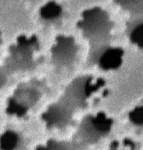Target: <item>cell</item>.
Returning <instances> with one entry per match:
<instances>
[{"label":"cell","mask_w":143,"mask_h":150,"mask_svg":"<svg viewBox=\"0 0 143 150\" xmlns=\"http://www.w3.org/2000/svg\"><path fill=\"white\" fill-rule=\"evenodd\" d=\"M38 47V42L35 37H32L30 39H27L25 37H20L18 39V43L16 46L12 49V54L16 62L22 64V67H29L32 57L33 50Z\"/></svg>","instance_id":"obj_1"},{"label":"cell","mask_w":143,"mask_h":150,"mask_svg":"<svg viewBox=\"0 0 143 150\" xmlns=\"http://www.w3.org/2000/svg\"><path fill=\"white\" fill-rule=\"evenodd\" d=\"M62 9L59 4L50 2L41 7L40 14L42 18L48 21H54L58 18L61 14Z\"/></svg>","instance_id":"obj_5"},{"label":"cell","mask_w":143,"mask_h":150,"mask_svg":"<svg viewBox=\"0 0 143 150\" xmlns=\"http://www.w3.org/2000/svg\"><path fill=\"white\" fill-rule=\"evenodd\" d=\"M131 37L133 41L143 47V23L136 26L134 29Z\"/></svg>","instance_id":"obj_6"},{"label":"cell","mask_w":143,"mask_h":150,"mask_svg":"<svg viewBox=\"0 0 143 150\" xmlns=\"http://www.w3.org/2000/svg\"><path fill=\"white\" fill-rule=\"evenodd\" d=\"M21 138L14 130H6L0 134V150H16L20 145Z\"/></svg>","instance_id":"obj_3"},{"label":"cell","mask_w":143,"mask_h":150,"mask_svg":"<svg viewBox=\"0 0 143 150\" xmlns=\"http://www.w3.org/2000/svg\"><path fill=\"white\" fill-rule=\"evenodd\" d=\"M76 52L75 44L69 37H59L58 42L53 48V58L57 63L67 65L73 60Z\"/></svg>","instance_id":"obj_2"},{"label":"cell","mask_w":143,"mask_h":150,"mask_svg":"<svg viewBox=\"0 0 143 150\" xmlns=\"http://www.w3.org/2000/svg\"><path fill=\"white\" fill-rule=\"evenodd\" d=\"M131 117L134 122L143 123V107L136 108L131 114Z\"/></svg>","instance_id":"obj_7"},{"label":"cell","mask_w":143,"mask_h":150,"mask_svg":"<svg viewBox=\"0 0 143 150\" xmlns=\"http://www.w3.org/2000/svg\"><path fill=\"white\" fill-rule=\"evenodd\" d=\"M4 81H4L3 76L2 75L0 74V87L3 85Z\"/></svg>","instance_id":"obj_8"},{"label":"cell","mask_w":143,"mask_h":150,"mask_svg":"<svg viewBox=\"0 0 143 150\" xmlns=\"http://www.w3.org/2000/svg\"><path fill=\"white\" fill-rule=\"evenodd\" d=\"M122 53L120 50L110 49L105 52L100 58V64L103 68H115L120 63Z\"/></svg>","instance_id":"obj_4"}]
</instances>
